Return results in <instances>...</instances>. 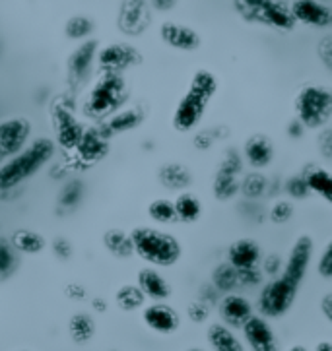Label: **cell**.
Masks as SVG:
<instances>
[{"instance_id": "cell-44", "label": "cell", "mask_w": 332, "mask_h": 351, "mask_svg": "<svg viewBox=\"0 0 332 351\" xmlns=\"http://www.w3.org/2000/svg\"><path fill=\"white\" fill-rule=\"evenodd\" d=\"M53 252L57 254L58 258L69 261L70 256H72V245L64 237H57L53 241Z\"/></svg>"}, {"instance_id": "cell-11", "label": "cell", "mask_w": 332, "mask_h": 351, "mask_svg": "<svg viewBox=\"0 0 332 351\" xmlns=\"http://www.w3.org/2000/svg\"><path fill=\"white\" fill-rule=\"evenodd\" d=\"M32 136V123L23 117H10L0 121V154L14 156L22 152Z\"/></svg>"}, {"instance_id": "cell-42", "label": "cell", "mask_w": 332, "mask_h": 351, "mask_svg": "<svg viewBox=\"0 0 332 351\" xmlns=\"http://www.w3.org/2000/svg\"><path fill=\"white\" fill-rule=\"evenodd\" d=\"M317 149H319V154H321L322 159L332 161V126H324V128L319 130Z\"/></svg>"}, {"instance_id": "cell-4", "label": "cell", "mask_w": 332, "mask_h": 351, "mask_svg": "<svg viewBox=\"0 0 332 351\" xmlns=\"http://www.w3.org/2000/svg\"><path fill=\"white\" fill-rule=\"evenodd\" d=\"M294 114L303 128L321 130L332 121V90L321 84H307L294 97Z\"/></svg>"}, {"instance_id": "cell-51", "label": "cell", "mask_w": 332, "mask_h": 351, "mask_svg": "<svg viewBox=\"0 0 332 351\" xmlns=\"http://www.w3.org/2000/svg\"><path fill=\"white\" fill-rule=\"evenodd\" d=\"M92 306L97 311V313H105L107 311V305H105V301L102 299V297H95L92 301Z\"/></svg>"}, {"instance_id": "cell-9", "label": "cell", "mask_w": 332, "mask_h": 351, "mask_svg": "<svg viewBox=\"0 0 332 351\" xmlns=\"http://www.w3.org/2000/svg\"><path fill=\"white\" fill-rule=\"evenodd\" d=\"M142 62V55L137 47L128 43H111L97 51V64L105 72H125Z\"/></svg>"}, {"instance_id": "cell-22", "label": "cell", "mask_w": 332, "mask_h": 351, "mask_svg": "<svg viewBox=\"0 0 332 351\" xmlns=\"http://www.w3.org/2000/svg\"><path fill=\"white\" fill-rule=\"evenodd\" d=\"M138 287L152 301H165L171 297V285L156 268H144L137 276Z\"/></svg>"}, {"instance_id": "cell-27", "label": "cell", "mask_w": 332, "mask_h": 351, "mask_svg": "<svg viewBox=\"0 0 332 351\" xmlns=\"http://www.w3.org/2000/svg\"><path fill=\"white\" fill-rule=\"evenodd\" d=\"M104 247L117 258H130L134 254V245L130 233L123 229H109L104 233Z\"/></svg>"}, {"instance_id": "cell-50", "label": "cell", "mask_w": 332, "mask_h": 351, "mask_svg": "<svg viewBox=\"0 0 332 351\" xmlns=\"http://www.w3.org/2000/svg\"><path fill=\"white\" fill-rule=\"evenodd\" d=\"M321 311L324 318L332 324V293H327L321 301Z\"/></svg>"}, {"instance_id": "cell-3", "label": "cell", "mask_w": 332, "mask_h": 351, "mask_svg": "<svg viewBox=\"0 0 332 351\" xmlns=\"http://www.w3.org/2000/svg\"><path fill=\"white\" fill-rule=\"evenodd\" d=\"M134 254L144 262L160 268H169L181 261L183 247L175 235L156 227H134L130 231Z\"/></svg>"}, {"instance_id": "cell-7", "label": "cell", "mask_w": 332, "mask_h": 351, "mask_svg": "<svg viewBox=\"0 0 332 351\" xmlns=\"http://www.w3.org/2000/svg\"><path fill=\"white\" fill-rule=\"evenodd\" d=\"M299 285L287 282L286 278L276 276L266 283L259 295V311L264 318H280L296 303Z\"/></svg>"}, {"instance_id": "cell-21", "label": "cell", "mask_w": 332, "mask_h": 351, "mask_svg": "<svg viewBox=\"0 0 332 351\" xmlns=\"http://www.w3.org/2000/svg\"><path fill=\"white\" fill-rule=\"evenodd\" d=\"M158 179H160L161 186L173 191V193H183L189 191L193 186V173L191 169L183 165V163H177V161H169V163H163L158 171Z\"/></svg>"}, {"instance_id": "cell-10", "label": "cell", "mask_w": 332, "mask_h": 351, "mask_svg": "<svg viewBox=\"0 0 332 351\" xmlns=\"http://www.w3.org/2000/svg\"><path fill=\"white\" fill-rule=\"evenodd\" d=\"M289 10L296 23H303L313 29H329L332 27V6L322 0H294Z\"/></svg>"}, {"instance_id": "cell-17", "label": "cell", "mask_w": 332, "mask_h": 351, "mask_svg": "<svg viewBox=\"0 0 332 351\" xmlns=\"http://www.w3.org/2000/svg\"><path fill=\"white\" fill-rule=\"evenodd\" d=\"M243 158L254 171L266 169L274 161V142L266 134H251L243 144Z\"/></svg>"}, {"instance_id": "cell-37", "label": "cell", "mask_w": 332, "mask_h": 351, "mask_svg": "<svg viewBox=\"0 0 332 351\" xmlns=\"http://www.w3.org/2000/svg\"><path fill=\"white\" fill-rule=\"evenodd\" d=\"M212 280H214V285L218 287L220 291H226L229 293L237 283H239V272L231 266V264H220L218 268L212 274Z\"/></svg>"}, {"instance_id": "cell-1", "label": "cell", "mask_w": 332, "mask_h": 351, "mask_svg": "<svg viewBox=\"0 0 332 351\" xmlns=\"http://www.w3.org/2000/svg\"><path fill=\"white\" fill-rule=\"evenodd\" d=\"M220 90L218 76L208 69H198L189 82V88L183 93V97L175 105V111L171 117V126L181 132H193L196 130L204 114L208 105L216 97Z\"/></svg>"}, {"instance_id": "cell-25", "label": "cell", "mask_w": 332, "mask_h": 351, "mask_svg": "<svg viewBox=\"0 0 332 351\" xmlns=\"http://www.w3.org/2000/svg\"><path fill=\"white\" fill-rule=\"evenodd\" d=\"M175 202V212H177V221L181 223H196L202 217V200L191 191H183L177 194Z\"/></svg>"}, {"instance_id": "cell-55", "label": "cell", "mask_w": 332, "mask_h": 351, "mask_svg": "<svg viewBox=\"0 0 332 351\" xmlns=\"http://www.w3.org/2000/svg\"><path fill=\"white\" fill-rule=\"evenodd\" d=\"M20 351H27V350H20Z\"/></svg>"}, {"instance_id": "cell-19", "label": "cell", "mask_w": 332, "mask_h": 351, "mask_svg": "<svg viewBox=\"0 0 332 351\" xmlns=\"http://www.w3.org/2000/svg\"><path fill=\"white\" fill-rule=\"evenodd\" d=\"M220 317L229 328H243V324L252 317V306L245 297L229 293L220 303Z\"/></svg>"}, {"instance_id": "cell-24", "label": "cell", "mask_w": 332, "mask_h": 351, "mask_svg": "<svg viewBox=\"0 0 332 351\" xmlns=\"http://www.w3.org/2000/svg\"><path fill=\"white\" fill-rule=\"evenodd\" d=\"M303 177L309 184L311 194H317L329 206H332V173L321 165H309L303 171Z\"/></svg>"}, {"instance_id": "cell-18", "label": "cell", "mask_w": 332, "mask_h": 351, "mask_svg": "<svg viewBox=\"0 0 332 351\" xmlns=\"http://www.w3.org/2000/svg\"><path fill=\"white\" fill-rule=\"evenodd\" d=\"M53 125H55V130H57V138L60 146L69 147V149L78 147L82 136H84V128H82L78 119L70 113L69 109L57 107L53 111Z\"/></svg>"}, {"instance_id": "cell-41", "label": "cell", "mask_w": 332, "mask_h": 351, "mask_svg": "<svg viewBox=\"0 0 332 351\" xmlns=\"http://www.w3.org/2000/svg\"><path fill=\"white\" fill-rule=\"evenodd\" d=\"M317 272L324 280H332V239L327 243V247L322 249L321 256L317 261Z\"/></svg>"}, {"instance_id": "cell-32", "label": "cell", "mask_w": 332, "mask_h": 351, "mask_svg": "<svg viewBox=\"0 0 332 351\" xmlns=\"http://www.w3.org/2000/svg\"><path fill=\"white\" fill-rule=\"evenodd\" d=\"M115 301L121 311L132 313V311H138L144 306L146 295L142 293V289L138 285H121L115 293Z\"/></svg>"}, {"instance_id": "cell-6", "label": "cell", "mask_w": 332, "mask_h": 351, "mask_svg": "<svg viewBox=\"0 0 332 351\" xmlns=\"http://www.w3.org/2000/svg\"><path fill=\"white\" fill-rule=\"evenodd\" d=\"M126 97V82L119 72H105L93 84L90 97L84 105V113L95 119H105L115 114Z\"/></svg>"}, {"instance_id": "cell-26", "label": "cell", "mask_w": 332, "mask_h": 351, "mask_svg": "<svg viewBox=\"0 0 332 351\" xmlns=\"http://www.w3.org/2000/svg\"><path fill=\"white\" fill-rule=\"evenodd\" d=\"M206 336L208 343L214 351H245L239 338L226 324H212Z\"/></svg>"}, {"instance_id": "cell-15", "label": "cell", "mask_w": 332, "mask_h": 351, "mask_svg": "<svg viewBox=\"0 0 332 351\" xmlns=\"http://www.w3.org/2000/svg\"><path fill=\"white\" fill-rule=\"evenodd\" d=\"M243 336L249 346V351H278V341L268 320L264 317H254L252 315L245 324H243Z\"/></svg>"}, {"instance_id": "cell-16", "label": "cell", "mask_w": 332, "mask_h": 351, "mask_svg": "<svg viewBox=\"0 0 332 351\" xmlns=\"http://www.w3.org/2000/svg\"><path fill=\"white\" fill-rule=\"evenodd\" d=\"M150 22L146 0H123L119 12V29L123 34L138 35L146 29Z\"/></svg>"}, {"instance_id": "cell-46", "label": "cell", "mask_w": 332, "mask_h": 351, "mask_svg": "<svg viewBox=\"0 0 332 351\" xmlns=\"http://www.w3.org/2000/svg\"><path fill=\"white\" fill-rule=\"evenodd\" d=\"M319 57H321L322 64L329 70H332V37H324L319 45Z\"/></svg>"}, {"instance_id": "cell-5", "label": "cell", "mask_w": 332, "mask_h": 351, "mask_svg": "<svg viewBox=\"0 0 332 351\" xmlns=\"http://www.w3.org/2000/svg\"><path fill=\"white\" fill-rule=\"evenodd\" d=\"M233 6L245 22L280 32H292L296 27V20L284 0H233Z\"/></svg>"}, {"instance_id": "cell-33", "label": "cell", "mask_w": 332, "mask_h": 351, "mask_svg": "<svg viewBox=\"0 0 332 351\" xmlns=\"http://www.w3.org/2000/svg\"><path fill=\"white\" fill-rule=\"evenodd\" d=\"M148 217L156 223L169 226L177 221V212H175V202L169 198H156L148 204Z\"/></svg>"}, {"instance_id": "cell-54", "label": "cell", "mask_w": 332, "mask_h": 351, "mask_svg": "<svg viewBox=\"0 0 332 351\" xmlns=\"http://www.w3.org/2000/svg\"><path fill=\"white\" fill-rule=\"evenodd\" d=\"M187 351H204V350H200V348H191V350H187Z\"/></svg>"}, {"instance_id": "cell-29", "label": "cell", "mask_w": 332, "mask_h": 351, "mask_svg": "<svg viewBox=\"0 0 332 351\" xmlns=\"http://www.w3.org/2000/svg\"><path fill=\"white\" fill-rule=\"evenodd\" d=\"M69 334L76 343H88L95 336V322L88 313H76L69 320Z\"/></svg>"}, {"instance_id": "cell-38", "label": "cell", "mask_w": 332, "mask_h": 351, "mask_svg": "<svg viewBox=\"0 0 332 351\" xmlns=\"http://www.w3.org/2000/svg\"><path fill=\"white\" fill-rule=\"evenodd\" d=\"M296 214V206L292 200H276L274 204L270 206V212H268V217H270V221L276 223V226H284L287 223L292 217Z\"/></svg>"}, {"instance_id": "cell-14", "label": "cell", "mask_w": 332, "mask_h": 351, "mask_svg": "<svg viewBox=\"0 0 332 351\" xmlns=\"http://www.w3.org/2000/svg\"><path fill=\"white\" fill-rule=\"evenodd\" d=\"M99 43L95 39H86L74 49V53L69 57V76L74 84H82L90 78L93 62L97 60Z\"/></svg>"}, {"instance_id": "cell-49", "label": "cell", "mask_w": 332, "mask_h": 351, "mask_svg": "<svg viewBox=\"0 0 332 351\" xmlns=\"http://www.w3.org/2000/svg\"><path fill=\"white\" fill-rule=\"evenodd\" d=\"M150 2L158 12H169L177 6V0H150Z\"/></svg>"}, {"instance_id": "cell-53", "label": "cell", "mask_w": 332, "mask_h": 351, "mask_svg": "<svg viewBox=\"0 0 332 351\" xmlns=\"http://www.w3.org/2000/svg\"><path fill=\"white\" fill-rule=\"evenodd\" d=\"M287 351H307V350H305L303 346H294V348H289Z\"/></svg>"}, {"instance_id": "cell-47", "label": "cell", "mask_w": 332, "mask_h": 351, "mask_svg": "<svg viewBox=\"0 0 332 351\" xmlns=\"http://www.w3.org/2000/svg\"><path fill=\"white\" fill-rule=\"evenodd\" d=\"M263 266H264V272L276 276L278 272H282V268H284V261H282L278 254H270V256H266V258H264Z\"/></svg>"}, {"instance_id": "cell-30", "label": "cell", "mask_w": 332, "mask_h": 351, "mask_svg": "<svg viewBox=\"0 0 332 351\" xmlns=\"http://www.w3.org/2000/svg\"><path fill=\"white\" fill-rule=\"evenodd\" d=\"M78 152L82 154V158L88 159V161H93V159H102L107 154V149H109V144H107V140L102 138L99 132H84V136H82L80 144L76 147Z\"/></svg>"}, {"instance_id": "cell-2", "label": "cell", "mask_w": 332, "mask_h": 351, "mask_svg": "<svg viewBox=\"0 0 332 351\" xmlns=\"http://www.w3.org/2000/svg\"><path fill=\"white\" fill-rule=\"evenodd\" d=\"M55 156V142L51 138H37L22 152L0 165V191H12L23 181L35 177Z\"/></svg>"}, {"instance_id": "cell-8", "label": "cell", "mask_w": 332, "mask_h": 351, "mask_svg": "<svg viewBox=\"0 0 332 351\" xmlns=\"http://www.w3.org/2000/svg\"><path fill=\"white\" fill-rule=\"evenodd\" d=\"M313 252H315V241L311 239V235L307 233L299 235L289 249V254L284 262L280 276L301 287V283L307 276V270H309L311 261H313Z\"/></svg>"}, {"instance_id": "cell-12", "label": "cell", "mask_w": 332, "mask_h": 351, "mask_svg": "<svg viewBox=\"0 0 332 351\" xmlns=\"http://www.w3.org/2000/svg\"><path fill=\"white\" fill-rule=\"evenodd\" d=\"M161 41L181 53H195L202 45V39L193 27L177 22H163L160 25Z\"/></svg>"}, {"instance_id": "cell-35", "label": "cell", "mask_w": 332, "mask_h": 351, "mask_svg": "<svg viewBox=\"0 0 332 351\" xmlns=\"http://www.w3.org/2000/svg\"><path fill=\"white\" fill-rule=\"evenodd\" d=\"M95 29V22L88 16H72L64 23V35L72 41H86Z\"/></svg>"}, {"instance_id": "cell-31", "label": "cell", "mask_w": 332, "mask_h": 351, "mask_svg": "<svg viewBox=\"0 0 332 351\" xmlns=\"http://www.w3.org/2000/svg\"><path fill=\"white\" fill-rule=\"evenodd\" d=\"M142 121H144V113L140 109H125V111L119 109L109 117L107 126L111 128V132H128L134 130L138 125H142Z\"/></svg>"}, {"instance_id": "cell-28", "label": "cell", "mask_w": 332, "mask_h": 351, "mask_svg": "<svg viewBox=\"0 0 332 351\" xmlns=\"http://www.w3.org/2000/svg\"><path fill=\"white\" fill-rule=\"evenodd\" d=\"M14 249L20 250L23 254H41L47 249V241L41 233L32 229H18L12 235Z\"/></svg>"}, {"instance_id": "cell-20", "label": "cell", "mask_w": 332, "mask_h": 351, "mask_svg": "<svg viewBox=\"0 0 332 351\" xmlns=\"http://www.w3.org/2000/svg\"><path fill=\"white\" fill-rule=\"evenodd\" d=\"M261 261V245L249 237L233 241L228 249V262L235 270L254 268Z\"/></svg>"}, {"instance_id": "cell-39", "label": "cell", "mask_w": 332, "mask_h": 351, "mask_svg": "<svg viewBox=\"0 0 332 351\" xmlns=\"http://www.w3.org/2000/svg\"><path fill=\"white\" fill-rule=\"evenodd\" d=\"M284 191H286V194L292 200H303V198H307L311 194L309 184L305 181L303 173L301 175H292L286 181V184H284Z\"/></svg>"}, {"instance_id": "cell-23", "label": "cell", "mask_w": 332, "mask_h": 351, "mask_svg": "<svg viewBox=\"0 0 332 351\" xmlns=\"http://www.w3.org/2000/svg\"><path fill=\"white\" fill-rule=\"evenodd\" d=\"M241 173L229 171L226 167H218L216 177L212 181V193L218 202H229L239 194Z\"/></svg>"}, {"instance_id": "cell-40", "label": "cell", "mask_w": 332, "mask_h": 351, "mask_svg": "<svg viewBox=\"0 0 332 351\" xmlns=\"http://www.w3.org/2000/svg\"><path fill=\"white\" fill-rule=\"evenodd\" d=\"M82 194H84V184L80 181H72L64 186V191L60 194V204L62 206H76L82 200Z\"/></svg>"}, {"instance_id": "cell-13", "label": "cell", "mask_w": 332, "mask_h": 351, "mask_svg": "<svg viewBox=\"0 0 332 351\" xmlns=\"http://www.w3.org/2000/svg\"><path fill=\"white\" fill-rule=\"evenodd\" d=\"M142 320L144 324L148 326L152 332L156 334H163V336H169L175 334L179 326H181V317L179 313L173 308V306L165 305L161 301H156L148 305L142 311Z\"/></svg>"}, {"instance_id": "cell-45", "label": "cell", "mask_w": 332, "mask_h": 351, "mask_svg": "<svg viewBox=\"0 0 332 351\" xmlns=\"http://www.w3.org/2000/svg\"><path fill=\"white\" fill-rule=\"evenodd\" d=\"M189 318L193 320V322H204L208 318V306L204 303H200V301H195V303H191L189 305Z\"/></svg>"}, {"instance_id": "cell-48", "label": "cell", "mask_w": 332, "mask_h": 351, "mask_svg": "<svg viewBox=\"0 0 332 351\" xmlns=\"http://www.w3.org/2000/svg\"><path fill=\"white\" fill-rule=\"evenodd\" d=\"M64 295L72 299V301H82L84 297H86V287L80 285V283H69L67 287H64Z\"/></svg>"}, {"instance_id": "cell-34", "label": "cell", "mask_w": 332, "mask_h": 351, "mask_svg": "<svg viewBox=\"0 0 332 351\" xmlns=\"http://www.w3.org/2000/svg\"><path fill=\"white\" fill-rule=\"evenodd\" d=\"M268 189V179L264 177L261 171H251L249 175H245L241 179L239 193L249 198V200H257V198H263Z\"/></svg>"}, {"instance_id": "cell-52", "label": "cell", "mask_w": 332, "mask_h": 351, "mask_svg": "<svg viewBox=\"0 0 332 351\" xmlns=\"http://www.w3.org/2000/svg\"><path fill=\"white\" fill-rule=\"evenodd\" d=\"M315 351H332V341H319Z\"/></svg>"}, {"instance_id": "cell-36", "label": "cell", "mask_w": 332, "mask_h": 351, "mask_svg": "<svg viewBox=\"0 0 332 351\" xmlns=\"http://www.w3.org/2000/svg\"><path fill=\"white\" fill-rule=\"evenodd\" d=\"M18 268V256L12 241L0 237V280H8Z\"/></svg>"}, {"instance_id": "cell-43", "label": "cell", "mask_w": 332, "mask_h": 351, "mask_svg": "<svg viewBox=\"0 0 332 351\" xmlns=\"http://www.w3.org/2000/svg\"><path fill=\"white\" fill-rule=\"evenodd\" d=\"M214 142H216V130H214V128L196 132V136H195L196 149H202V152H206V149H210V147L214 146Z\"/></svg>"}]
</instances>
